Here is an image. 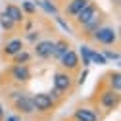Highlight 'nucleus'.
<instances>
[{
	"label": "nucleus",
	"mask_w": 121,
	"mask_h": 121,
	"mask_svg": "<svg viewBox=\"0 0 121 121\" xmlns=\"http://www.w3.org/2000/svg\"><path fill=\"white\" fill-rule=\"evenodd\" d=\"M90 40L100 44V46H115L119 42V31L112 25H102L98 31L90 37Z\"/></svg>",
	"instance_id": "nucleus-1"
},
{
	"label": "nucleus",
	"mask_w": 121,
	"mask_h": 121,
	"mask_svg": "<svg viewBox=\"0 0 121 121\" xmlns=\"http://www.w3.org/2000/svg\"><path fill=\"white\" fill-rule=\"evenodd\" d=\"M52 88H56L62 96H67L71 90H73V75L69 73V71H65V69H58L56 73H54V79H52Z\"/></svg>",
	"instance_id": "nucleus-2"
},
{
	"label": "nucleus",
	"mask_w": 121,
	"mask_h": 121,
	"mask_svg": "<svg viewBox=\"0 0 121 121\" xmlns=\"http://www.w3.org/2000/svg\"><path fill=\"white\" fill-rule=\"evenodd\" d=\"M12 106H13V110H16V113L21 115V117H31V115L37 113V112H35L33 98H31V94H29V92H25V90L12 102Z\"/></svg>",
	"instance_id": "nucleus-3"
},
{
	"label": "nucleus",
	"mask_w": 121,
	"mask_h": 121,
	"mask_svg": "<svg viewBox=\"0 0 121 121\" xmlns=\"http://www.w3.org/2000/svg\"><path fill=\"white\" fill-rule=\"evenodd\" d=\"M31 98H33L37 113H52L58 108V102L48 92H37V94H31Z\"/></svg>",
	"instance_id": "nucleus-4"
},
{
	"label": "nucleus",
	"mask_w": 121,
	"mask_h": 121,
	"mask_svg": "<svg viewBox=\"0 0 121 121\" xmlns=\"http://www.w3.org/2000/svg\"><path fill=\"white\" fill-rule=\"evenodd\" d=\"M119 102H121V98H119V92H115V90H112L110 86L108 88H104L102 92H100V96H98V104H100V108L104 110V112H115L117 108H119Z\"/></svg>",
	"instance_id": "nucleus-5"
},
{
	"label": "nucleus",
	"mask_w": 121,
	"mask_h": 121,
	"mask_svg": "<svg viewBox=\"0 0 121 121\" xmlns=\"http://www.w3.org/2000/svg\"><path fill=\"white\" fill-rule=\"evenodd\" d=\"M52 50H54V40L52 39H40L33 44V56L39 60H52Z\"/></svg>",
	"instance_id": "nucleus-6"
},
{
	"label": "nucleus",
	"mask_w": 121,
	"mask_h": 121,
	"mask_svg": "<svg viewBox=\"0 0 121 121\" xmlns=\"http://www.w3.org/2000/svg\"><path fill=\"white\" fill-rule=\"evenodd\" d=\"M8 75H10V79L16 85H25V83L31 81V77H33L29 64L27 65H12L10 71H8Z\"/></svg>",
	"instance_id": "nucleus-7"
},
{
	"label": "nucleus",
	"mask_w": 121,
	"mask_h": 121,
	"mask_svg": "<svg viewBox=\"0 0 121 121\" xmlns=\"http://www.w3.org/2000/svg\"><path fill=\"white\" fill-rule=\"evenodd\" d=\"M98 13H102V12H100V8H98L94 2H90V4H86V6H85V8H83L79 13H77V16L73 17V21L77 23V27H81V25L88 23L92 17H96Z\"/></svg>",
	"instance_id": "nucleus-8"
},
{
	"label": "nucleus",
	"mask_w": 121,
	"mask_h": 121,
	"mask_svg": "<svg viewBox=\"0 0 121 121\" xmlns=\"http://www.w3.org/2000/svg\"><path fill=\"white\" fill-rule=\"evenodd\" d=\"M58 62H60V67H62V69H65V71H77L79 69V65H81V62H79V56H77V52H75V50H67L62 58H60L58 60Z\"/></svg>",
	"instance_id": "nucleus-9"
},
{
	"label": "nucleus",
	"mask_w": 121,
	"mask_h": 121,
	"mask_svg": "<svg viewBox=\"0 0 121 121\" xmlns=\"http://www.w3.org/2000/svg\"><path fill=\"white\" fill-rule=\"evenodd\" d=\"M73 121H100V113L96 108H88V106H79L73 112Z\"/></svg>",
	"instance_id": "nucleus-10"
},
{
	"label": "nucleus",
	"mask_w": 121,
	"mask_h": 121,
	"mask_svg": "<svg viewBox=\"0 0 121 121\" xmlns=\"http://www.w3.org/2000/svg\"><path fill=\"white\" fill-rule=\"evenodd\" d=\"M23 48H25L23 39L13 37V39H10V40H6V42H4V46H2V56L12 58V56H16V54H17L19 50H23Z\"/></svg>",
	"instance_id": "nucleus-11"
},
{
	"label": "nucleus",
	"mask_w": 121,
	"mask_h": 121,
	"mask_svg": "<svg viewBox=\"0 0 121 121\" xmlns=\"http://www.w3.org/2000/svg\"><path fill=\"white\" fill-rule=\"evenodd\" d=\"M2 13H4L6 17H10L16 25H23V21H25V13L21 12V8H19L17 4H13V2L6 4V8H4Z\"/></svg>",
	"instance_id": "nucleus-12"
},
{
	"label": "nucleus",
	"mask_w": 121,
	"mask_h": 121,
	"mask_svg": "<svg viewBox=\"0 0 121 121\" xmlns=\"http://www.w3.org/2000/svg\"><path fill=\"white\" fill-rule=\"evenodd\" d=\"M102 25H104V16H102V13H98L96 17H92V19H90L88 23L81 25L79 29H81V35H85L86 39H90V37H92V35L98 31V29H100Z\"/></svg>",
	"instance_id": "nucleus-13"
},
{
	"label": "nucleus",
	"mask_w": 121,
	"mask_h": 121,
	"mask_svg": "<svg viewBox=\"0 0 121 121\" xmlns=\"http://www.w3.org/2000/svg\"><path fill=\"white\" fill-rule=\"evenodd\" d=\"M92 0H67V4H65V8H64V16L65 17H69V19H73L77 13L86 6V4H90Z\"/></svg>",
	"instance_id": "nucleus-14"
},
{
	"label": "nucleus",
	"mask_w": 121,
	"mask_h": 121,
	"mask_svg": "<svg viewBox=\"0 0 121 121\" xmlns=\"http://www.w3.org/2000/svg\"><path fill=\"white\" fill-rule=\"evenodd\" d=\"M71 46H69V42L65 40V39H58V40H54V50H52V58L56 60V62H58V60L60 58H62L67 50H69Z\"/></svg>",
	"instance_id": "nucleus-15"
},
{
	"label": "nucleus",
	"mask_w": 121,
	"mask_h": 121,
	"mask_svg": "<svg viewBox=\"0 0 121 121\" xmlns=\"http://www.w3.org/2000/svg\"><path fill=\"white\" fill-rule=\"evenodd\" d=\"M10 60H12V65H27V64L33 60V54L23 48V50H19L16 56H12Z\"/></svg>",
	"instance_id": "nucleus-16"
},
{
	"label": "nucleus",
	"mask_w": 121,
	"mask_h": 121,
	"mask_svg": "<svg viewBox=\"0 0 121 121\" xmlns=\"http://www.w3.org/2000/svg\"><path fill=\"white\" fill-rule=\"evenodd\" d=\"M108 86L112 90H115V92H121V73H119V69L108 73Z\"/></svg>",
	"instance_id": "nucleus-17"
},
{
	"label": "nucleus",
	"mask_w": 121,
	"mask_h": 121,
	"mask_svg": "<svg viewBox=\"0 0 121 121\" xmlns=\"http://www.w3.org/2000/svg\"><path fill=\"white\" fill-rule=\"evenodd\" d=\"M35 4H37L39 8H42L44 12L48 13V16H58V13H60V8L52 2V0H37Z\"/></svg>",
	"instance_id": "nucleus-18"
},
{
	"label": "nucleus",
	"mask_w": 121,
	"mask_h": 121,
	"mask_svg": "<svg viewBox=\"0 0 121 121\" xmlns=\"http://www.w3.org/2000/svg\"><path fill=\"white\" fill-rule=\"evenodd\" d=\"M90 48L88 44H81V48H79V52H77V56H79V62L83 64V67H88V65H92L90 64Z\"/></svg>",
	"instance_id": "nucleus-19"
},
{
	"label": "nucleus",
	"mask_w": 121,
	"mask_h": 121,
	"mask_svg": "<svg viewBox=\"0 0 121 121\" xmlns=\"http://www.w3.org/2000/svg\"><path fill=\"white\" fill-rule=\"evenodd\" d=\"M90 64H94V65H106V64H108V60L104 58L102 50L92 48V50H90Z\"/></svg>",
	"instance_id": "nucleus-20"
},
{
	"label": "nucleus",
	"mask_w": 121,
	"mask_h": 121,
	"mask_svg": "<svg viewBox=\"0 0 121 121\" xmlns=\"http://www.w3.org/2000/svg\"><path fill=\"white\" fill-rule=\"evenodd\" d=\"M19 8H21L23 13H27V16H35V12H37V4L33 0H23Z\"/></svg>",
	"instance_id": "nucleus-21"
},
{
	"label": "nucleus",
	"mask_w": 121,
	"mask_h": 121,
	"mask_svg": "<svg viewBox=\"0 0 121 121\" xmlns=\"http://www.w3.org/2000/svg\"><path fill=\"white\" fill-rule=\"evenodd\" d=\"M0 27H2V29H4L6 33H12V31H13V29H16L17 25L13 23V21H12L10 17H6L4 13H2V16H0Z\"/></svg>",
	"instance_id": "nucleus-22"
},
{
	"label": "nucleus",
	"mask_w": 121,
	"mask_h": 121,
	"mask_svg": "<svg viewBox=\"0 0 121 121\" xmlns=\"http://www.w3.org/2000/svg\"><path fill=\"white\" fill-rule=\"evenodd\" d=\"M102 54H104L106 60H108V64H110V62H115V64H117L119 58H121V56H119V50H112V48H104Z\"/></svg>",
	"instance_id": "nucleus-23"
},
{
	"label": "nucleus",
	"mask_w": 121,
	"mask_h": 121,
	"mask_svg": "<svg viewBox=\"0 0 121 121\" xmlns=\"http://www.w3.org/2000/svg\"><path fill=\"white\" fill-rule=\"evenodd\" d=\"M37 40H40V33H39V31H27L25 37H23V42H31V44H35Z\"/></svg>",
	"instance_id": "nucleus-24"
},
{
	"label": "nucleus",
	"mask_w": 121,
	"mask_h": 121,
	"mask_svg": "<svg viewBox=\"0 0 121 121\" xmlns=\"http://www.w3.org/2000/svg\"><path fill=\"white\" fill-rule=\"evenodd\" d=\"M54 19L58 21V25L62 27V29H64L65 33H71V27H69V23H67V21L64 19V16H60V13H58V16H54Z\"/></svg>",
	"instance_id": "nucleus-25"
},
{
	"label": "nucleus",
	"mask_w": 121,
	"mask_h": 121,
	"mask_svg": "<svg viewBox=\"0 0 121 121\" xmlns=\"http://www.w3.org/2000/svg\"><path fill=\"white\" fill-rule=\"evenodd\" d=\"M86 75H88V69L85 67L83 71H81V75H79V79H77V85L81 86V85H85V81H86Z\"/></svg>",
	"instance_id": "nucleus-26"
},
{
	"label": "nucleus",
	"mask_w": 121,
	"mask_h": 121,
	"mask_svg": "<svg viewBox=\"0 0 121 121\" xmlns=\"http://www.w3.org/2000/svg\"><path fill=\"white\" fill-rule=\"evenodd\" d=\"M21 92H23V90H12V92H10V94H6V96H8V100H10V102H13V100H16Z\"/></svg>",
	"instance_id": "nucleus-27"
},
{
	"label": "nucleus",
	"mask_w": 121,
	"mask_h": 121,
	"mask_svg": "<svg viewBox=\"0 0 121 121\" xmlns=\"http://www.w3.org/2000/svg\"><path fill=\"white\" fill-rule=\"evenodd\" d=\"M4 121H21V115H17V113H13V115H6Z\"/></svg>",
	"instance_id": "nucleus-28"
},
{
	"label": "nucleus",
	"mask_w": 121,
	"mask_h": 121,
	"mask_svg": "<svg viewBox=\"0 0 121 121\" xmlns=\"http://www.w3.org/2000/svg\"><path fill=\"white\" fill-rule=\"evenodd\" d=\"M4 117H6V113H4V108H2V104H0V121H4Z\"/></svg>",
	"instance_id": "nucleus-29"
}]
</instances>
